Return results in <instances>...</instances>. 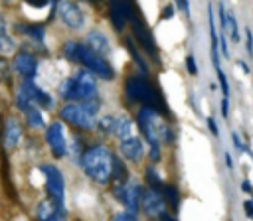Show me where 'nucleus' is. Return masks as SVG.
<instances>
[{
	"instance_id": "17",
	"label": "nucleus",
	"mask_w": 253,
	"mask_h": 221,
	"mask_svg": "<svg viewBox=\"0 0 253 221\" xmlns=\"http://www.w3.org/2000/svg\"><path fill=\"white\" fill-rule=\"evenodd\" d=\"M85 43H87L95 53H99L101 57H107V55L111 53V41H109V37H107L101 30H91V32L87 34V37H85Z\"/></svg>"
},
{
	"instance_id": "6",
	"label": "nucleus",
	"mask_w": 253,
	"mask_h": 221,
	"mask_svg": "<svg viewBox=\"0 0 253 221\" xmlns=\"http://www.w3.org/2000/svg\"><path fill=\"white\" fill-rule=\"evenodd\" d=\"M16 105L18 109L24 112L26 109H30L32 105L38 109H53V97L49 93H45L43 89H40L34 79L30 81H22L16 93Z\"/></svg>"
},
{
	"instance_id": "11",
	"label": "nucleus",
	"mask_w": 253,
	"mask_h": 221,
	"mask_svg": "<svg viewBox=\"0 0 253 221\" xmlns=\"http://www.w3.org/2000/svg\"><path fill=\"white\" fill-rule=\"evenodd\" d=\"M142 187H144V185H142L140 182H136V180L130 178L126 184L111 187V195L123 205V209H126V211L138 215V205H140V193H142Z\"/></svg>"
},
{
	"instance_id": "23",
	"label": "nucleus",
	"mask_w": 253,
	"mask_h": 221,
	"mask_svg": "<svg viewBox=\"0 0 253 221\" xmlns=\"http://www.w3.org/2000/svg\"><path fill=\"white\" fill-rule=\"evenodd\" d=\"M117 120H119L117 114H107V116H103V118L97 120V128H95V130H99V132L105 134V136H115Z\"/></svg>"
},
{
	"instance_id": "26",
	"label": "nucleus",
	"mask_w": 253,
	"mask_h": 221,
	"mask_svg": "<svg viewBox=\"0 0 253 221\" xmlns=\"http://www.w3.org/2000/svg\"><path fill=\"white\" fill-rule=\"evenodd\" d=\"M162 184H164V180L158 176L156 166H154V164H148V166L144 168V185H146V187L160 189V187H162Z\"/></svg>"
},
{
	"instance_id": "36",
	"label": "nucleus",
	"mask_w": 253,
	"mask_h": 221,
	"mask_svg": "<svg viewBox=\"0 0 253 221\" xmlns=\"http://www.w3.org/2000/svg\"><path fill=\"white\" fill-rule=\"evenodd\" d=\"M176 8H178L186 18H190V2H188V0H176Z\"/></svg>"
},
{
	"instance_id": "16",
	"label": "nucleus",
	"mask_w": 253,
	"mask_h": 221,
	"mask_svg": "<svg viewBox=\"0 0 253 221\" xmlns=\"http://www.w3.org/2000/svg\"><path fill=\"white\" fill-rule=\"evenodd\" d=\"M22 140V126L16 120V116H8L2 126V142L8 150H14Z\"/></svg>"
},
{
	"instance_id": "12",
	"label": "nucleus",
	"mask_w": 253,
	"mask_h": 221,
	"mask_svg": "<svg viewBox=\"0 0 253 221\" xmlns=\"http://www.w3.org/2000/svg\"><path fill=\"white\" fill-rule=\"evenodd\" d=\"M55 14L63 22V26H67L73 32H77V30H81L85 26V14L73 0H59Z\"/></svg>"
},
{
	"instance_id": "35",
	"label": "nucleus",
	"mask_w": 253,
	"mask_h": 221,
	"mask_svg": "<svg viewBox=\"0 0 253 221\" xmlns=\"http://www.w3.org/2000/svg\"><path fill=\"white\" fill-rule=\"evenodd\" d=\"M206 124H208V130H210L213 136H219V128H217V122H215L213 116H208V118H206Z\"/></svg>"
},
{
	"instance_id": "1",
	"label": "nucleus",
	"mask_w": 253,
	"mask_h": 221,
	"mask_svg": "<svg viewBox=\"0 0 253 221\" xmlns=\"http://www.w3.org/2000/svg\"><path fill=\"white\" fill-rule=\"evenodd\" d=\"M123 93L128 103H134L138 107H150L154 109L162 118H170L168 105L160 93V89L148 79V75L138 73V75H128L123 83Z\"/></svg>"
},
{
	"instance_id": "44",
	"label": "nucleus",
	"mask_w": 253,
	"mask_h": 221,
	"mask_svg": "<svg viewBox=\"0 0 253 221\" xmlns=\"http://www.w3.org/2000/svg\"><path fill=\"white\" fill-rule=\"evenodd\" d=\"M83 2H89V4H95V6H99V4H103V0H83Z\"/></svg>"
},
{
	"instance_id": "18",
	"label": "nucleus",
	"mask_w": 253,
	"mask_h": 221,
	"mask_svg": "<svg viewBox=\"0 0 253 221\" xmlns=\"http://www.w3.org/2000/svg\"><path fill=\"white\" fill-rule=\"evenodd\" d=\"M130 180V170H128V164L119 156L115 154L113 156V170H111V182L109 185L115 187V185H123Z\"/></svg>"
},
{
	"instance_id": "30",
	"label": "nucleus",
	"mask_w": 253,
	"mask_h": 221,
	"mask_svg": "<svg viewBox=\"0 0 253 221\" xmlns=\"http://www.w3.org/2000/svg\"><path fill=\"white\" fill-rule=\"evenodd\" d=\"M217 16H219V28H221V32H225L227 30V12H225L223 2H219V6H217Z\"/></svg>"
},
{
	"instance_id": "39",
	"label": "nucleus",
	"mask_w": 253,
	"mask_h": 221,
	"mask_svg": "<svg viewBox=\"0 0 253 221\" xmlns=\"http://www.w3.org/2000/svg\"><path fill=\"white\" fill-rule=\"evenodd\" d=\"M221 116L223 118L229 116V99H221Z\"/></svg>"
},
{
	"instance_id": "15",
	"label": "nucleus",
	"mask_w": 253,
	"mask_h": 221,
	"mask_svg": "<svg viewBox=\"0 0 253 221\" xmlns=\"http://www.w3.org/2000/svg\"><path fill=\"white\" fill-rule=\"evenodd\" d=\"M36 219L38 221H67V209L53 205L49 199H42L36 205Z\"/></svg>"
},
{
	"instance_id": "24",
	"label": "nucleus",
	"mask_w": 253,
	"mask_h": 221,
	"mask_svg": "<svg viewBox=\"0 0 253 221\" xmlns=\"http://www.w3.org/2000/svg\"><path fill=\"white\" fill-rule=\"evenodd\" d=\"M132 120L126 116V114H121L119 116V120H117V130H115V138L121 142V140H125V138H128V136H132Z\"/></svg>"
},
{
	"instance_id": "10",
	"label": "nucleus",
	"mask_w": 253,
	"mask_h": 221,
	"mask_svg": "<svg viewBox=\"0 0 253 221\" xmlns=\"http://www.w3.org/2000/svg\"><path fill=\"white\" fill-rule=\"evenodd\" d=\"M43 140L51 152V156L55 160H61L69 154V142H67V136H65V126L61 120H53L45 126L43 130Z\"/></svg>"
},
{
	"instance_id": "43",
	"label": "nucleus",
	"mask_w": 253,
	"mask_h": 221,
	"mask_svg": "<svg viewBox=\"0 0 253 221\" xmlns=\"http://www.w3.org/2000/svg\"><path fill=\"white\" fill-rule=\"evenodd\" d=\"M237 65L241 67V71H245V75L251 71V69H249V65H247V61H243V59H239V61H237Z\"/></svg>"
},
{
	"instance_id": "4",
	"label": "nucleus",
	"mask_w": 253,
	"mask_h": 221,
	"mask_svg": "<svg viewBox=\"0 0 253 221\" xmlns=\"http://www.w3.org/2000/svg\"><path fill=\"white\" fill-rule=\"evenodd\" d=\"M57 95L67 101V103H85L91 99L99 97V87H97V77L81 67L75 75L63 79L57 87Z\"/></svg>"
},
{
	"instance_id": "31",
	"label": "nucleus",
	"mask_w": 253,
	"mask_h": 221,
	"mask_svg": "<svg viewBox=\"0 0 253 221\" xmlns=\"http://www.w3.org/2000/svg\"><path fill=\"white\" fill-rule=\"evenodd\" d=\"M186 71L194 77V75H198V65H196V59H194V55L190 53V55H186Z\"/></svg>"
},
{
	"instance_id": "20",
	"label": "nucleus",
	"mask_w": 253,
	"mask_h": 221,
	"mask_svg": "<svg viewBox=\"0 0 253 221\" xmlns=\"http://www.w3.org/2000/svg\"><path fill=\"white\" fill-rule=\"evenodd\" d=\"M160 191H162V197H164V201L168 205V211L176 215L178 209H180V203H182V193H180L178 185L176 184H170V182H164L162 187H160Z\"/></svg>"
},
{
	"instance_id": "19",
	"label": "nucleus",
	"mask_w": 253,
	"mask_h": 221,
	"mask_svg": "<svg viewBox=\"0 0 253 221\" xmlns=\"http://www.w3.org/2000/svg\"><path fill=\"white\" fill-rule=\"evenodd\" d=\"M16 30L26 36L32 43H36L38 47H43L45 41V26L43 24H16Z\"/></svg>"
},
{
	"instance_id": "27",
	"label": "nucleus",
	"mask_w": 253,
	"mask_h": 221,
	"mask_svg": "<svg viewBox=\"0 0 253 221\" xmlns=\"http://www.w3.org/2000/svg\"><path fill=\"white\" fill-rule=\"evenodd\" d=\"M215 73H217V81H219V87H221V99H229V81H227L223 69L217 67Z\"/></svg>"
},
{
	"instance_id": "34",
	"label": "nucleus",
	"mask_w": 253,
	"mask_h": 221,
	"mask_svg": "<svg viewBox=\"0 0 253 221\" xmlns=\"http://www.w3.org/2000/svg\"><path fill=\"white\" fill-rule=\"evenodd\" d=\"M245 49H247L249 57H253V34L249 28H245Z\"/></svg>"
},
{
	"instance_id": "45",
	"label": "nucleus",
	"mask_w": 253,
	"mask_h": 221,
	"mask_svg": "<svg viewBox=\"0 0 253 221\" xmlns=\"http://www.w3.org/2000/svg\"><path fill=\"white\" fill-rule=\"evenodd\" d=\"M251 199H253V193H251Z\"/></svg>"
},
{
	"instance_id": "42",
	"label": "nucleus",
	"mask_w": 253,
	"mask_h": 221,
	"mask_svg": "<svg viewBox=\"0 0 253 221\" xmlns=\"http://www.w3.org/2000/svg\"><path fill=\"white\" fill-rule=\"evenodd\" d=\"M156 221H178V219H176V215H174V213H170V211H168L166 215H162V217H160V219H156Z\"/></svg>"
},
{
	"instance_id": "29",
	"label": "nucleus",
	"mask_w": 253,
	"mask_h": 221,
	"mask_svg": "<svg viewBox=\"0 0 253 221\" xmlns=\"http://www.w3.org/2000/svg\"><path fill=\"white\" fill-rule=\"evenodd\" d=\"M227 28H229V36H231V41H239V28H237V20H235V16L229 12L227 14Z\"/></svg>"
},
{
	"instance_id": "7",
	"label": "nucleus",
	"mask_w": 253,
	"mask_h": 221,
	"mask_svg": "<svg viewBox=\"0 0 253 221\" xmlns=\"http://www.w3.org/2000/svg\"><path fill=\"white\" fill-rule=\"evenodd\" d=\"M40 172L43 174V182H45V199H49L53 205L57 207H65V178L63 172L49 162L40 164Z\"/></svg>"
},
{
	"instance_id": "2",
	"label": "nucleus",
	"mask_w": 253,
	"mask_h": 221,
	"mask_svg": "<svg viewBox=\"0 0 253 221\" xmlns=\"http://www.w3.org/2000/svg\"><path fill=\"white\" fill-rule=\"evenodd\" d=\"M113 156H115V152L109 146H105L101 142H93V144L85 146L77 164L91 182H95L99 185H109L111 170H113Z\"/></svg>"
},
{
	"instance_id": "37",
	"label": "nucleus",
	"mask_w": 253,
	"mask_h": 221,
	"mask_svg": "<svg viewBox=\"0 0 253 221\" xmlns=\"http://www.w3.org/2000/svg\"><path fill=\"white\" fill-rule=\"evenodd\" d=\"M243 213H245V217L253 219V199H245L243 201Z\"/></svg>"
},
{
	"instance_id": "25",
	"label": "nucleus",
	"mask_w": 253,
	"mask_h": 221,
	"mask_svg": "<svg viewBox=\"0 0 253 221\" xmlns=\"http://www.w3.org/2000/svg\"><path fill=\"white\" fill-rule=\"evenodd\" d=\"M85 140H83V136H81V132H73V136H71V142H69V154H71V158H73V162L77 164L79 162V158H81V154H83V150H85Z\"/></svg>"
},
{
	"instance_id": "8",
	"label": "nucleus",
	"mask_w": 253,
	"mask_h": 221,
	"mask_svg": "<svg viewBox=\"0 0 253 221\" xmlns=\"http://www.w3.org/2000/svg\"><path fill=\"white\" fill-rule=\"evenodd\" d=\"M138 213H142V217L148 219V221H156L162 215H166L168 213V205H166V201L162 197V191L144 185L142 187V193H140Z\"/></svg>"
},
{
	"instance_id": "40",
	"label": "nucleus",
	"mask_w": 253,
	"mask_h": 221,
	"mask_svg": "<svg viewBox=\"0 0 253 221\" xmlns=\"http://www.w3.org/2000/svg\"><path fill=\"white\" fill-rule=\"evenodd\" d=\"M241 191H243V193H249V195L253 193V185H251V182H249L247 178L241 182Z\"/></svg>"
},
{
	"instance_id": "32",
	"label": "nucleus",
	"mask_w": 253,
	"mask_h": 221,
	"mask_svg": "<svg viewBox=\"0 0 253 221\" xmlns=\"http://www.w3.org/2000/svg\"><path fill=\"white\" fill-rule=\"evenodd\" d=\"M217 37H219V53L223 57H229V49H227V41H225V32H217Z\"/></svg>"
},
{
	"instance_id": "5",
	"label": "nucleus",
	"mask_w": 253,
	"mask_h": 221,
	"mask_svg": "<svg viewBox=\"0 0 253 221\" xmlns=\"http://www.w3.org/2000/svg\"><path fill=\"white\" fill-rule=\"evenodd\" d=\"M101 109V99H91L85 103H65L59 109V120L73 126L79 132H91L97 128V112Z\"/></svg>"
},
{
	"instance_id": "14",
	"label": "nucleus",
	"mask_w": 253,
	"mask_h": 221,
	"mask_svg": "<svg viewBox=\"0 0 253 221\" xmlns=\"http://www.w3.org/2000/svg\"><path fill=\"white\" fill-rule=\"evenodd\" d=\"M38 69H40V61H38V57L34 53H30V51L14 53V57H12V71L18 73L22 77V81L36 79Z\"/></svg>"
},
{
	"instance_id": "33",
	"label": "nucleus",
	"mask_w": 253,
	"mask_h": 221,
	"mask_svg": "<svg viewBox=\"0 0 253 221\" xmlns=\"http://www.w3.org/2000/svg\"><path fill=\"white\" fill-rule=\"evenodd\" d=\"M231 140H233V148L237 152H247V146L243 144V140H241V136L237 132H231Z\"/></svg>"
},
{
	"instance_id": "22",
	"label": "nucleus",
	"mask_w": 253,
	"mask_h": 221,
	"mask_svg": "<svg viewBox=\"0 0 253 221\" xmlns=\"http://www.w3.org/2000/svg\"><path fill=\"white\" fill-rule=\"evenodd\" d=\"M14 49H16V41H14V37L8 34L6 22H4V18L0 16V51H2V53H12Z\"/></svg>"
},
{
	"instance_id": "13",
	"label": "nucleus",
	"mask_w": 253,
	"mask_h": 221,
	"mask_svg": "<svg viewBox=\"0 0 253 221\" xmlns=\"http://www.w3.org/2000/svg\"><path fill=\"white\" fill-rule=\"evenodd\" d=\"M117 154L126 162V164H140L144 154H146V142L140 136H128L119 142Z\"/></svg>"
},
{
	"instance_id": "38",
	"label": "nucleus",
	"mask_w": 253,
	"mask_h": 221,
	"mask_svg": "<svg viewBox=\"0 0 253 221\" xmlns=\"http://www.w3.org/2000/svg\"><path fill=\"white\" fill-rule=\"evenodd\" d=\"M174 12H176V8H174V4H168L164 10H162V20H170V18H174Z\"/></svg>"
},
{
	"instance_id": "9",
	"label": "nucleus",
	"mask_w": 253,
	"mask_h": 221,
	"mask_svg": "<svg viewBox=\"0 0 253 221\" xmlns=\"http://www.w3.org/2000/svg\"><path fill=\"white\" fill-rule=\"evenodd\" d=\"M130 37L134 39V43L138 45V49H140L144 55H148L152 61H158V63H160L158 47H156V43H154V37H152L150 28L146 26V22H144L142 16H138L136 20L130 22Z\"/></svg>"
},
{
	"instance_id": "41",
	"label": "nucleus",
	"mask_w": 253,
	"mask_h": 221,
	"mask_svg": "<svg viewBox=\"0 0 253 221\" xmlns=\"http://www.w3.org/2000/svg\"><path fill=\"white\" fill-rule=\"evenodd\" d=\"M223 158H225V166L231 170V168H233V156H231L229 152H223Z\"/></svg>"
},
{
	"instance_id": "3",
	"label": "nucleus",
	"mask_w": 253,
	"mask_h": 221,
	"mask_svg": "<svg viewBox=\"0 0 253 221\" xmlns=\"http://www.w3.org/2000/svg\"><path fill=\"white\" fill-rule=\"evenodd\" d=\"M61 53H63L65 59H69L73 63H79L81 67H85L87 71H91L97 79H103V81H113L115 79V69L107 61V57H101L99 53H95L87 43H81V41H65Z\"/></svg>"
},
{
	"instance_id": "28",
	"label": "nucleus",
	"mask_w": 253,
	"mask_h": 221,
	"mask_svg": "<svg viewBox=\"0 0 253 221\" xmlns=\"http://www.w3.org/2000/svg\"><path fill=\"white\" fill-rule=\"evenodd\" d=\"M109 221H140V219H138V215H136V213H130V211L123 209V211L113 213V215L109 217Z\"/></svg>"
},
{
	"instance_id": "21",
	"label": "nucleus",
	"mask_w": 253,
	"mask_h": 221,
	"mask_svg": "<svg viewBox=\"0 0 253 221\" xmlns=\"http://www.w3.org/2000/svg\"><path fill=\"white\" fill-rule=\"evenodd\" d=\"M24 116H26V124H28L32 130H40V128L45 126V120H43V116H42V110H40L38 107H34V105L24 110Z\"/></svg>"
}]
</instances>
